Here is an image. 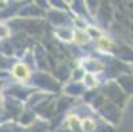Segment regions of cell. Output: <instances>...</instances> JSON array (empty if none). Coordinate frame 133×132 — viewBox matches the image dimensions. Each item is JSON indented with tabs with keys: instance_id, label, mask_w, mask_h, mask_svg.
<instances>
[{
	"instance_id": "1",
	"label": "cell",
	"mask_w": 133,
	"mask_h": 132,
	"mask_svg": "<svg viewBox=\"0 0 133 132\" xmlns=\"http://www.w3.org/2000/svg\"><path fill=\"white\" fill-rule=\"evenodd\" d=\"M13 73H15L16 77H18V78H25L28 75V70H26V67L24 65H16Z\"/></svg>"
}]
</instances>
